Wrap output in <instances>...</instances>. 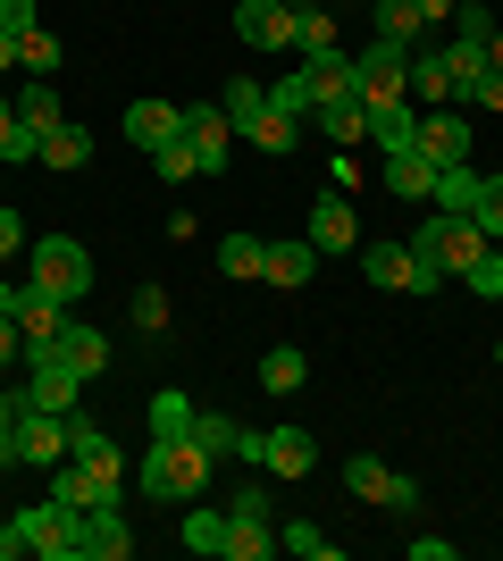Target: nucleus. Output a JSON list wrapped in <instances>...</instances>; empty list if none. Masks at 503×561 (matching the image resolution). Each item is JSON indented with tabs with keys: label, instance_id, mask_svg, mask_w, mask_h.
I'll return each instance as SVG.
<instances>
[{
	"label": "nucleus",
	"instance_id": "obj_7",
	"mask_svg": "<svg viewBox=\"0 0 503 561\" xmlns=\"http://www.w3.org/2000/svg\"><path fill=\"white\" fill-rule=\"evenodd\" d=\"M185 142H193V160H202V176H227V160H236V126H227L218 101H185Z\"/></svg>",
	"mask_w": 503,
	"mask_h": 561
},
{
	"label": "nucleus",
	"instance_id": "obj_18",
	"mask_svg": "<svg viewBox=\"0 0 503 561\" xmlns=\"http://www.w3.org/2000/svg\"><path fill=\"white\" fill-rule=\"evenodd\" d=\"M311 243H319V260H335V252H361V227H353V202H311Z\"/></svg>",
	"mask_w": 503,
	"mask_h": 561
},
{
	"label": "nucleus",
	"instance_id": "obj_19",
	"mask_svg": "<svg viewBox=\"0 0 503 561\" xmlns=\"http://www.w3.org/2000/svg\"><path fill=\"white\" fill-rule=\"evenodd\" d=\"M76 386H84V377H76L68 360H34V377H25V402H34V411H59V420H68V411H76Z\"/></svg>",
	"mask_w": 503,
	"mask_h": 561
},
{
	"label": "nucleus",
	"instance_id": "obj_47",
	"mask_svg": "<svg viewBox=\"0 0 503 561\" xmlns=\"http://www.w3.org/2000/svg\"><path fill=\"white\" fill-rule=\"evenodd\" d=\"M268 110H286V117H311V93H302V76H286V84H268Z\"/></svg>",
	"mask_w": 503,
	"mask_h": 561
},
{
	"label": "nucleus",
	"instance_id": "obj_42",
	"mask_svg": "<svg viewBox=\"0 0 503 561\" xmlns=\"http://www.w3.org/2000/svg\"><path fill=\"white\" fill-rule=\"evenodd\" d=\"M68 453L76 461H101V453H110V436H101L93 411H68Z\"/></svg>",
	"mask_w": 503,
	"mask_h": 561
},
{
	"label": "nucleus",
	"instance_id": "obj_36",
	"mask_svg": "<svg viewBox=\"0 0 503 561\" xmlns=\"http://www.w3.org/2000/svg\"><path fill=\"white\" fill-rule=\"evenodd\" d=\"M461 285H470L479 302H503V243H487V252L470 260V268H461Z\"/></svg>",
	"mask_w": 503,
	"mask_h": 561
},
{
	"label": "nucleus",
	"instance_id": "obj_20",
	"mask_svg": "<svg viewBox=\"0 0 503 561\" xmlns=\"http://www.w3.org/2000/svg\"><path fill=\"white\" fill-rule=\"evenodd\" d=\"M294 76H302L311 110H319V101H344V93H353V59H344V50H311V59H302Z\"/></svg>",
	"mask_w": 503,
	"mask_h": 561
},
{
	"label": "nucleus",
	"instance_id": "obj_51",
	"mask_svg": "<svg viewBox=\"0 0 503 561\" xmlns=\"http://www.w3.org/2000/svg\"><path fill=\"white\" fill-rule=\"evenodd\" d=\"M25 25H43V18H34V0H0V34H25Z\"/></svg>",
	"mask_w": 503,
	"mask_h": 561
},
{
	"label": "nucleus",
	"instance_id": "obj_31",
	"mask_svg": "<svg viewBox=\"0 0 503 561\" xmlns=\"http://www.w3.org/2000/svg\"><path fill=\"white\" fill-rule=\"evenodd\" d=\"M420 34H428V18H420V9H411V0H378V43H420Z\"/></svg>",
	"mask_w": 503,
	"mask_h": 561
},
{
	"label": "nucleus",
	"instance_id": "obj_12",
	"mask_svg": "<svg viewBox=\"0 0 503 561\" xmlns=\"http://www.w3.org/2000/svg\"><path fill=\"white\" fill-rule=\"evenodd\" d=\"M185 135V110L176 101H135V110L118 117V142H135V151H160V142Z\"/></svg>",
	"mask_w": 503,
	"mask_h": 561
},
{
	"label": "nucleus",
	"instance_id": "obj_44",
	"mask_svg": "<svg viewBox=\"0 0 503 561\" xmlns=\"http://www.w3.org/2000/svg\"><path fill=\"white\" fill-rule=\"evenodd\" d=\"M470 218H479V234H487V243H503V176H487V193L470 202Z\"/></svg>",
	"mask_w": 503,
	"mask_h": 561
},
{
	"label": "nucleus",
	"instance_id": "obj_29",
	"mask_svg": "<svg viewBox=\"0 0 503 561\" xmlns=\"http://www.w3.org/2000/svg\"><path fill=\"white\" fill-rule=\"evenodd\" d=\"M218 110H227V126H236V135H243V126H252V117L268 110V84H261V76H236V84L218 93Z\"/></svg>",
	"mask_w": 503,
	"mask_h": 561
},
{
	"label": "nucleus",
	"instance_id": "obj_2",
	"mask_svg": "<svg viewBox=\"0 0 503 561\" xmlns=\"http://www.w3.org/2000/svg\"><path fill=\"white\" fill-rule=\"evenodd\" d=\"M25 285H43V294H59V302H84V294H93V252H84L76 234H43Z\"/></svg>",
	"mask_w": 503,
	"mask_h": 561
},
{
	"label": "nucleus",
	"instance_id": "obj_37",
	"mask_svg": "<svg viewBox=\"0 0 503 561\" xmlns=\"http://www.w3.org/2000/svg\"><path fill=\"white\" fill-rule=\"evenodd\" d=\"M261 260H268L261 234H227V243H218V268H227V277H261Z\"/></svg>",
	"mask_w": 503,
	"mask_h": 561
},
{
	"label": "nucleus",
	"instance_id": "obj_53",
	"mask_svg": "<svg viewBox=\"0 0 503 561\" xmlns=\"http://www.w3.org/2000/svg\"><path fill=\"white\" fill-rule=\"evenodd\" d=\"M411 9H420L428 25H445V18H454V0H411Z\"/></svg>",
	"mask_w": 503,
	"mask_h": 561
},
{
	"label": "nucleus",
	"instance_id": "obj_14",
	"mask_svg": "<svg viewBox=\"0 0 503 561\" xmlns=\"http://www.w3.org/2000/svg\"><path fill=\"white\" fill-rule=\"evenodd\" d=\"M470 142H479V135H470V117H461V110H428V117H420V151H428L436 168L470 160Z\"/></svg>",
	"mask_w": 503,
	"mask_h": 561
},
{
	"label": "nucleus",
	"instance_id": "obj_3",
	"mask_svg": "<svg viewBox=\"0 0 503 561\" xmlns=\"http://www.w3.org/2000/svg\"><path fill=\"white\" fill-rule=\"evenodd\" d=\"M411 252L428 260L436 277H461V268H470V260L487 252V234H479V218H445V210H436L428 227L411 234Z\"/></svg>",
	"mask_w": 503,
	"mask_h": 561
},
{
	"label": "nucleus",
	"instance_id": "obj_30",
	"mask_svg": "<svg viewBox=\"0 0 503 561\" xmlns=\"http://www.w3.org/2000/svg\"><path fill=\"white\" fill-rule=\"evenodd\" d=\"M361 117H369V110H361L353 93H344V101H319V135H328L335 151H353V142H361Z\"/></svg>",
	"mask_w": 503,
	"mask_h": 561
},
{
	"label": "nucleus",
	"instance_id": "obj_59",
	"mask_svg": "<svg viewBox=\"0 0 503 561\" xmlns=\"http://www.w3.org/2000/svg\"><path fill=\"white\" fill-rule=\"evenodd\" d=\"M286 9H319V0H286Z\"/></svg>",
	"mask_w": 503,
	"mask_h": 561
},
{
	"label": "nucleus",
	"instance_id": "obj_45",
	"mask_svg": "<svg viewBox=\"0 0 503 561\" xmlns=\"http://www.w3.org/2000/svg\"><path fill=\"white\" fill-rule=\"evenodd\" d=\"M454 34H461V43H479V50H487V34H495L487 0H454Z\"/></svg>",
	"mask_w": 503,
	"mask_h": 561
},
{
	"label": "nucleus",
	"instance_id": "obj_28",
	"mask_svg": "<svg viewBox=\"0 0 503 561\" xmlns=\"http://www.w3.org/2000/svg\"><path fill=\"white\" fill-rule=\"evenodd\" d=\"M243 135H252V151H268V160H286L294 142H302V117H286V110H261L252 126H243Z\"/></svg>",
	"mask_w": 503,
	"mask_h": 561
},
{
	"label": "nucleus",
	"instance_id": "obj_33",
	"mask_svg": "<svg viewBox=\"0 0 503 561\" xmlns=\"http://www.w3.org/2000/svg\"><path fill=\"white\" fill-rule=\"evenodd\" d=\"M277 537H268V519H227V561H268Z\"/></svg>",
	"mask_w": 503,
	"mask_h": 561
},
{
	"label": "nucleus",
	"instance_id": "obj_8",
	"mask_svg": "<svg viewBox=\"0 0 503 561\" xmlns=\"http://www.w3.org/2000/svg\"><path fill=\"white\" fill-rule=\"evenodd\" d=\"M344 486H353L361 503H386V512H411V503H420V486H411L403 469H386L378 453H353V461H344Z\"/></svg>",
	"mask_w": 503,
	"mask_h": 561
},
{
	"label": "nucleus",
	"instance_id": "obj_39",
	"mask_svg": "<svg viewBox=\"0 0 503 561\" xmlns=\"http://www.w3.org/2000/svg\"><path fill=\"white\" fill-rule=\"evenodd\" d=\"M294 50L311 59V50H335V18L328 9H294Z\"/></svg>",
	"mask_w": 503,
	"mask_h": 561
},
{
	"label": "nucleus",
	"instance_id": "obj_21",
	"mask_svg": "<svg viewBox=\"0 0 503 561\" xmlns=\"http://www.w3.org/2000/svg\"><path fill=\"white\" fill-rule=\"evenodd\" d=\"M261 277H268V285H311V277H319V243H311V234H294V243H268Z\"/></svg>",
	"mask_w": 503,
	"mask_h": 561
},
{
	"label": "nucleus",
	"instance_id": "obj_17",
	"mask_svg": "<svg viewBox=\"0 0 503 561\" xmlns=\"http://www.w3.org/2000/svg\"><path fill=\"white\" fill-rule=\"evenodd\" d=\"M34 168H50V176H76V168H93V135L76 126V117H59L43 135V151H34Z\"/></svg>",
	"mask_w": 503,
	"mask_h": 561
},
{
	"label": "nucleus",
	"instance_id": "obj_23",
	"mask_svg": "<svg viewBox=\"0 0 503 561\" xmlns=\"http://www.w3.org/2000/svg\"><path fill=\"white\" fill-rule=\"evenodd\" d=\"M59 360H68L76 377H101V369H110V335L84 328V319H68V335H59Z\"/></svg>",
	"mask_w": 503,
	"mask_h": 561
},
{
	"label": "nucleus",
	"instance_id": "obj_34",
	"mask_svg": "<svg viewBox=\"0 0 503 561\" xmlns=\"http://www.w3.org/2000/svg\"><path fill=\"white\" fill-rule=\"evenodd\" d=\"M18 68L25 76H50V68H59V34H50V25H25V34H18Z\"/></svg>",
	"mask_w": 503,
	"mask_h": 561
},
{
	"label": "nucleus",
	"instance_id": "obj_57",
	"mask_svg": "<svg viewBox=\"0 0 503 561\" xmlns=\"http://www.w3.org/2000/svg\"><path fill=\"white\" fill-rule=\"evenodd\" d=\"M487 68H503V25H495V34H487Z\"/></svg>",
	"mask_w": 503,
	"mask_h": 561
},
{
	"label": "nucleus",
	"instance_id": "obj_46",
	"mask_svg": "<svg viewBox=\"0 0 503 561\" xmlns=\"http://www.w3.org/2000/svg\"><path fill=\"white\" fill-rule=\"evenodd\" d=\"M461 101H470V110H503V68H479Z\"/></svg>",
	"mask_w": 503,
	"mask_h": 561
},
{
	"label": "nucleus",
	"instance_id": "obj_49",
	"mask_svg": "<svg viewBox=\"0 0 503 561\" xmlns=\"http://www.w3.org/2000/svg\"><path fill=\"white\" fill-rule=\"evenodd\" d=\"M25 553H34V537H25V512H18L9 528H0V561H25Z\"/></svg>",
	"mask_w": 503,
	"mask_h": 561
},
{
	"label": "nucleus",
	"instance_id": "obj_38",
	"mask_svg": "<svg viewBox=\"0 0 503 561\" xmlns=\"http://www.w3.org/2000/svg\"><path fill=\"white\" fill-rule=\"evenodd\" d=\"M151 176H160V185H185V176H202L193 142H185V135H176V142H160V151H151Z\"/></svg>",
	"mask_w": 503,
	"mask_h": 561
},
{
	"label": "nucleus",
	"instance_id": "obj_11",
	"mask_svg": "<svg viewBox=\"0 0 503 561\" xmlns=\"http://www.w3.org/2000/svg\"><path fill=\"white\" fill-rule=\"evenodd\" d=\"M236 34L252 50H294V9L286 0H236Z\"/></svg>",
	"mask_w": 503,
	"mask_h": 561
},
{
	"label": "nucleus",
	"instance_id": "obj_15",
	"mask_svg": "<svg viewBox=\"0 0 503 561\" xmlns=\"http://www.w3.org/2000/svg\"><path fill=\"white\" fill-rule=\"evenodd\" d=\"M319 445L311 427H261V469H277V478H311Z\"/></svg>",
	"mask_w": 503,
	"mask_h": 561
},
{
	"label": "nucleus",
	"instance_id": "obj_4",
	"mask_svg": "<svg viewBox=\"0 0 503 561\" xmlns=\"http://www.w3.org/2000/svg\"><path fill=\"white\" fill-rule=\"evenodd\" d=\"M361 277L378 285V294H420V302H428V294H445V277H436L411 243H369V252H361Z\"/></svg>",
	"mask_w": 503,
	"mask_h": 561
},
{
	"label": "nucleus",
	"instance_id": "obj_43",
	"mask_svg": "<svg viewBox=\"0 0 503 561\" xmlns=\"http://www.w3.org/2000/svg\"><path fill=\"white\" fill-rule=\"evenodd\" d=\"M126 319H135L144 335H160V328H168V294H160V285H135V302H126Z\"/></svg>",
	"mask_w": 503,
	"mask_h": 561
},
{
	"label": "nucleus",
	"instance_id": "obj_22",
	"mask_svg": "<svg viewBox=\"0 0 503 561\" xmlns=\"http://www.w3.org/2000/svg\"><path fill=\"white\" fill-rule=\"evenodd\" d=\"M479 193H487V176H479V168H470V160H454V168H436L428 202H436V210H445V218H470V202H479Z\"/></svg>",
	"mask_w": 503,
	"mask_h": 561
},
{
	"label": "nucleus",
	"instance_id": "obj_25",
	"mask_svg": "<svg viewBox=\"0 0 503 561\" xmlns=\"http://www.w3.org/2000/svg\"><path fill=\"white\" fill-rule=\"evenodd\" d=\"M302 377H311L302 344H268L261 352V386H268V394H302Z\"/></svg>",
	"mask_w": 503,
	"mask_h": 561
},
{
	"label": "nucleus",
	"instance_id": "obj_32",
	"mask_svg": "<svg viewBox=\"0 0 503 561\" xmlns=\"http://www.w3.org/2000/svg\"><path fill=\"white\" fill-rule=\"evenodd\" d=\"M18 117L34 126V135H50V126H59V93H50V76H25V93H18Z\"/></svg>",
	"mask_w": 503,
	"mask_h": 561
},
{
	"label": "nucleus",
	"instance_id": "obj_26",
	"mask_svg": "<svg viewBox=\"0 0 503 561\" xmlns=\"http://www.w3.org/2000/svg\"><path fill=\"white\" fill-rule=\"evenodd\" d=\"M193 445L210 453V461H243V427L227 411H193Z\"/></svg>",
	"mask_w": 503,
	"mask_h": 561
},
{
	"label": "nucleus",
	"instance_id": "obj_5",
	"mask_svg": "<svg viewBox=\"0 0 503 561\" xmlns=\"http://www.w3.org/2000/svg\"><path fill=\"white\" fill-rule=\"evenodd\" d=\"M18 335H25V369H34V360H59L68 302H59V294H43V285H25V294H18Z\"/></svg>",
	"mask_w": 503,
	"mask_h": 561
},
{
	"label": "nucleus",
	"instance_id": "obj_50",
	"mask_svg": "<svg viewBox=\"0 0 503 561\" xmlns=\"http://www.w3.org/2000/svg\"><path fill=\"white\" fill-rule=\"evenodd\" d=\"M227 519H268V494H261V486H236V503H227Z\"/></svg>",
	"mask_w": 503,
	"mask_h": 561
},
{
	"label": "nucleus",
	"instance_id": "obj_16",
	"mask_svg": "<svg viewBox=\"0 0 503 561\" xmlns=\"http://www.w3.org/2000/svg\"><path fill=\"white\" fill-rule=\"evenodd\" d=\"M361 142H378V151H411V142H420V117H411V101H369V117H361Z\"/></svg>",
	"mask_w": 503,
	"mask_h": 561
},
{
	"label": "nucleus",
	"instance_id": "obj_52",
	"mask_svg": "<svg viewBox=\"0 0 503 561\" xmlns=\"http://www.w3.org/2000/svg\"><path fill=\"white\" fill-rule=\"evenodd\" d=\"M9 360H25V335H18V319H0V369Z\"/></svg>",
	"mask_w": 503,
	"mask_h": 561
},
{
	"label": "nucleus",
	"instance_id": "obj_24",
	"mask_svg": "<svg viewBox=\"0 0 503 561\" xmlns=\"http://www.w3.org/2000/svg\"><path fill=\"white\" fill-rule=\"evenodd\" d=\"M386 185L395 193H411V202H428V185H436V160L411 142V151H386Z\"/></svg>",
	"mask_w": 503,
	"mask_h": 561
},
{
	"label": "nucleus",
	"instance_id": "obj_9",
	"mask_svg": "<svg viewBox=\"0 0 503 561\" xmlns=\"http://www.w3.org/2000/svg\"><path fill=\"white\" fill-rule=\"evenodd\" d=\"M50 461H68V420L25 402L18 411V469H50Z\"/></svg>",
	"mask_w": 503,
	"mask_h": 561
},
{
	"label": "nucleus",
	"instance_id": "obj_10",
	"mask_svg": "<svg viewBox=\"0 0 503 561\" xmlns=\"http://www.w3.org/2000/svg\"><path fill=\"white\" fill-rule=\"evenodd\" d=\"M25 537H34V553H43V561H76L84 512H68V503H34V512H25Z\"/></svg>",
	"mask_w": 503,
	"mask_h": 561
},
{
	"label": "nucleus",
	"instance_id": "obj_55",
	"mask_svg": "<svg viewBox=\"0 0 503 561\" xmlns=\"http://www.w3.org/2000/svg\"><path fill=\"white\" fill-rule=\"evenodd\" d=\"M18 294H25V285H9V277H0V319H18Z\"/></svg>",
	"mask_w": 503,
	"mask_h": 561
},
{
	"label": "nucleus",
	"instance_id": "obj_56",
	"mask_svg": "<svg viewBox=\"0 0 503 561\" xmlns=\"http://www.w3.org/2000/svg\"><path fill=\"white\" fill-rule=\"evenodd\" d=\"M18 68V34H0V76Z\"/></svg>",
	"mask_w": 503,
	"mask_h": 561
},
{
	"label": "nucleus",
	"instance_id": "obj_1",
	"mask_svg": "<svg viewBox=\"0 0 503 561\" xmlns=\"http://www.w3.org/2000/svg\"><path fill=\"white\" fill-rule=\"evenodd\" d=\"M210 453L193 445V436H151L144 469H135V486H144V503H193V494L210 486Z\"/></svg>",
	"mask_w": 503,
	"mask_h": 561
},
{
	"label": "nucleus",
	"instance_id": "obj_54",
	"mask_svg": "<svg viewBox=\"0 0 503 561\" xmlns=\"http://www.w3.org/2000/svg\"><path fill=\"white\" fill-rule=\"evenodd\" d=\"M18 411H25V394H0V436L18 427Z\"/></svg>",
	"mask_w": 503,
	"mask_h": 561
},
{
	"label": "nucleus",
	"instance_id": "obj_13",
	"mask_svg": "<svg viewBox=\"0 0 503 561\" xmlns=\"http://www.w3.org/2000/svg\"><path fill=\"white\" fill-rule=\"evenodd\" d=\"M126 553H135V537H126L118 503H93V512H84V537H76V561H126Z\"/></svg>",
	"mask_w": 503,
	"mask_h": 561
},
{
	"label": "nucleus",
	"instance_id": "obj_27",
	"mask_svg": "<svg viewBox=\"0 0 503 561\" xmlns=\"http://www.w3.org/2000/svg\"><path fill=\"white\" fill-rule=\"evenodd\" d=\"M50 503H68V512H93V461H50Z\"/></svg>",
	"mask_w": 503,
	"mask_h": 561
},
{
	"label": "nucleus",
	"instance_id": "obj_58",
	"mask_svg": "<svg viewBox=\"0 0 503 561\" xmlns=\"http://www.w3.org/2000/svg\"><path fill=\"white\" fill-rule=\"evenodd\" d=\"M9 126H18V101H9V93H0V135H9Z\"/></svg>",
	"mask_w": 503,
	"mask_h": 561
},
{
	"label": "nucleus",
	"instance_id": "obj_41",
	"mask_svg": "<svg viewBox=\"0 0 503 561\" xmlns=\"http://www.w3.org/2000/svg\"><path fill=\"white\" fill-rule=\"evenodd\" d=\"M277 545H286V553H302V561H335V553H344L335 537H319V519H294V528H286Z\"/></svg>",
	"mask_w": 503,
	"mask_h": 561
},
{
	"label": "nucleus",
	"instance_id": "obj_60",
	"mask_svg": "<svg viewBox=\"0 0 503 561\" xmlns=\"http://www.w3.org/2000/svg\"><path fill=\"white\" fill-rule=\"evenodd\" d=\"M495 369H503V344H495Z\"/></svg>",
	"mask_w": 503,
	"mask_h": 561
},
{
	"label": "nucleus",
	"instance_id": "obj_48",
	"mask_svg": "<svg viewBox=\"0 0 503 561\" xmlns=\"http://www.w3.org/2000/svg\"><path fill=\"white\" fill-rule=\"evenodd\" d=\"M18 252H34V243H25V218L0 202V260H18Z\"/></svg>",
	"mask_w": 503,
	"mask_h": 561
},
{
	"label": "nucleus",
	"instance_id": "obj_6",
	"mask_svg": "<svg viewBox=\"0 0 503 561\" xmlns=\"http://www.w3.org/2000/svg\"><path fill=\"white\" fill-rule=\"evenodd\" d=\"M403 84H411V50L403 43H369L353 59V101L369 110V101H403Z\"/></svg>",
	"mask_w": 503,
	"mask_h": 561
},
{
	"label": "nucleus",
	"instance_id": "obj_40",
	"mask_svg": "<svg viewBox=\"0 0 503 561\" xmlns=\"http://www.w3.org/2000/svg\"><path fill=\"white\" fill-rule=\"evenodd\" d=\"M185 553H227V512H185Z\"/></svg>",
	"mask_w": 503,
	"mask_h": 561
},
{
	"label": "nucleus",
	"instance_id": "obj_35",
	"mask_svg": "<svg viewBox=\"0 0 503 561\" xmlns=\"http://www.w3.org/2000/svg\"><path fill=\"white\" fill-rule=\"evenodd\" d=\"M193 411H202V402H185L176 386H168V394H151V436H193Z\"/></svg>",
	"mask_w": 503,
	"mask_h": 561
}]
</instances>
